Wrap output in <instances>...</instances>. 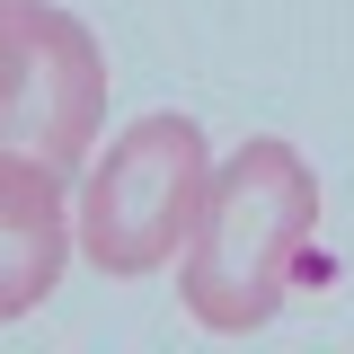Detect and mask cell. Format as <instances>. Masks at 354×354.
Segmentation results:
<instances>
[{
    "label": "cell",
    "instance_id": "5",
    "mask_svg": "<svg viewBox=\"0 0 354 354\" xmlns=\"http://www.w3.org/2000/svg\"><path fill=\"white\" fill-rule=\"evenodd\" d=\"M0 9H18V0H0Z\"/></svg>",
    "mask_w": 354,
    "mask_h": 354
},
{
    "label": "cell",
    "instance_id": "4",
    "mask_svg": "<svg viewBox=\"0 0 354 354\" xmlns=\"http://www.w3.org/2000/svg\"><path fill=\"white\" fill-rule=\"evenodd\" d=\"M71 221L80 213H62V169L53 160L0 151V319H27L62 283Z\"/></svg>",
    "mask_w": 354,
    "mask_h": 354
},
{
    "label": "cell",
    "instance_id": "3",
    "mask_svg": "<svg viewBox=\"0 0 354 354\" xmlns=\"http://www.w3.org/2000/svg\"><path fill=\"white\" fill-rule=\"evenodd\" d=\"M106 115V62L71 9H0V151H36L71 177Z\"/></svg>",
    "mask_w": 354,
    "mask_h": 354
},
{
    "label": "cell",
    "instance_id": "2",
    "mask_svg": "<svg viewBox=\"0 0 354 354\" xmlns=\"http://www.w3.org/2000/svg\"><path fill=\"white\" fill-rule=\"evenodd\" d=\"M204 124L195 115H142L106 142V160L88 169L80 195V248L97 274H160V266L195 239L204 213Z\"/></svg>",
    "mask_w": 354,
    "mask_h": 354
},
{
    "label": "cell",
    "instance_id": "1",
    "mask_svg": "<svg viewBox=\"0 0 354 354\" xmlns=\"http://www.w3.org/2000/svg\"><path fill=\"white\" fill-rule=\"evenodd\" d=\"M310 230H319V177L301 169V151L274 142V133L239 142L204 186V213H195V239L177 266V292L195 310V328H213V337L266 328L292 292Z\"/></svg>",
    "mask_w": 354,
    "mask_h": 354
}]
</instances>
